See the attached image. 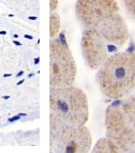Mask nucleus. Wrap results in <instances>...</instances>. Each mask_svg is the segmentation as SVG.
<instances>
[{"label": "nucleus", "instance_id": "f257e3e1", "mask_svg": "<svg viewBox=\"0 0 135 153\" xmlns=\"http://www.w3.org/2000/svg\"><path fill=\"white\" fill-rule=\"evenodd\" d=\"M75 12L86 29L95 30L109 44L123 45L129 40V29L116 0H77Z\"/></svg>", "mask_w": 135, "mask_h": 153}, {"label": "nucleus", "instance_id": "f03ea898", "mask_svg": "<svg viewBox=\"0 0 135 153\" xmlns=\"http://www.w3.org/2000/svg\"><path fill=\"white\" fill-rule=\"evenodd\" d=\"M96 82L109 99L126 98L135 89V52H120L109 56L98 69Z\"/></svg>", "mask_w": 135, "mask_h": 153}, {"label": "nucleus", "instance_id": "7ed1b4c3", "mask_svg": "<svg viewBox=\"0 0 135 153\" xmlns=\"http://www.w3.org/2000/svg\"><path fill=\"white\" fill-rule=\"evenodd\" d=\"M50 115L63 121L85 125L88 120V102L84 91L72 85L51 87Z\"/></svg>", "mask_w": 135, "mask_h": 153}, {"label": "nucleus", "instance_id": "20e7f679", "mask_svg": "<svg viewBox=\"0 0 135 153\" xmlns=\"http://www.w3.org/2000/svg\"><path fill=\"white\" fill-rule=\"evenodd\" d=\"M92 136L85 125L63 121L50 115V147L52 152H88Z\"/></svg>", "mask_w": 135, "mask_h": 153}, {"label": "nucleus", "instance_id": "39448f33", "mask_svg": "<svg viewBox=\"0 0 135 153\" xmlns=\"http://www.w3.org/2000/svg\"><path fill=\"white\" fill-rule=\"evenodd\" d=\"M77 75V66L63 33L50 43V85L63 87L72 85Z\"/></svg>", "mask_w": 135, "mask_h": 153}, {"label": "nucleus", "instance_id": "423d86ee", "mask_svg": "<svg viewBox=\"0 0 135 153\" xmlns=\"http://www.w3.org/2000/svg\"><path fill=\"white\" fill-rule=\"evenodd\" d=\"M106 133L120 151H135V130L128 122L119 102L111 104L106 111Z\"/></svg>", "mask_w": 135, "mask_h": 153}, {"label": "nucleus", "instance_id": "0eeeda50", "mask_svg": "<svg viewBox=\"0 0 135 153\" xmlns=\"http://www.w3.org/2000/svg\"><path fill=\"white\" fill-rule=\"evenodd\" d=\"M106 39L93 29H86L82 33L81 51L87 65L92 70H98L108 56Z\"/></svg>", "mask_w": 135, "mask_h": 153}, {"label": "nucleus", "instance_id": "6e6552de", "mask_svg": "<svg viewBox=\"0 0 135 153\" xmlns=\"http://www.w3.org/2000/svg\"><path fill=\"white\" fill-rule=\"evenodd\" d=\"M120 105L128 122L135 130V93L127 96Z\"/></svg>", "mask_w": 135, "mask_h": 153}, {"label": "nucleus", "instance_id": "1a4fd4ad", "mask_svg": "<svg viewBox=\"0 0 135 153\" xmlns=\"http://www.w3.org/2000/svg\"><path fill=\"white\" fill-rule=\"evenodd\" d=\"M119 148L111 140L106 137L99 140L93 149V152H119Z\"/></svg>", "mask_w": 135, "mask_h": 153}, {"label": "nucleus", "instance_id": "9d476101", "mask_svg": "<svg viewBox=\"0 0 135 153\" xmlns=\"http://www.w3.org/2000/svg\"><path fill=\"white\" fill-rule=\"evenodd\" d=\"M60 28V18L56 11H51L50 15V36L56 38Z\"/></svg>", "mask_w": 135, "mask_h": 153}, {"label": "nucleus", "instance_id": "9b49d317", "mask_svg": "<svg viewBox=\"0 0 135 153\" xmlns=\"http://www.w3.org/2000/svg\"><path fill=\"white\" fill-rule=\"evenodd\" d=\"M122 2L130 16L135 19V0H122Z\"/></svg>", "mask_w": 135, "mask_h": 153}, {"label": "nucleus", "instance_id": "f8f14e48", "mask_svg": "<svg viewBox=\"0 0 135 153\" xmlns=\"http://www.w3.org/2000/svg\"><path fill=\"white\" fill-rule=\"evenodd\" d=\"M59 6L58 0H50V10L51 11H56Z\"/></svg>", "mask_w": 135, "mask_h": 153}, {"label": "nucleus", "instance_id": "ddd939ff", "mask_svg": "<svg viewBox=\"0 0 135 153\" xmlns=\"http://www.w3.org/2000/svg\"><path fill=\"white\" fill-rule=\"evenodd\" d=\"M20 118H21V116L18 114V115H15V116H13V117H11V118H9L8 119V122H10V123H12V122H15V121H16V120H20Z\"/></svg>", "mask_w": 135, "mask_h": 153}, {"label": "nucleus", "instance_id": "4468645a", "mask_svg": "<svg viewBox=\"0 0 135 153\" xmlns=\"http://www.w3.org/2000/svg\"><path fill=\"white\" fill-rule=\"evenodd\" d=\"M24 38L29 39V40H32L33 39V37L32 36H30V35H24Z\"/></svg>", "mask_w": 135, "mask_h": 153}, {"label": "nucleus", "instance_id": "2eb2a0df", "mask_svg": "<svg viewBox=\"0 0 135 153\" xmlns=\"http://www.w3.org/2000/svg\"><path fill=\"white\" fill-rule=\"evenodd\" d=\"M39 63H40V57L35 58V59H34V65H38Z\"/></svg>", "mask_w": 135, "mask_h": 153}, {"label": "nucleus", "instance_id": "dca6fc26", "mask_svg": "<svg viewBox=\"0 0 135 153\" xmlns=\"http://www.w3.org/2000/svg\"><path fill=\"white\" fill-rule=\"evenodd\" d=\"M13 44H15V45H17V46H21V45H22V44H21L20 42L16 41V40L13 41Z\"/></svg>", "mask_w": 135, "mask_h": 153}, {"label": "nucleus", "instance_id": "f3484780", "mask_svg": "<svg viewBox=\"0 0 135 153\" xmlns=\"http://www.w3.org/2000/svg\"><path fill=\"white\" fill-rule=\"evenodd\" d=\"M23 74H24V72H23V71H20V72L16 74V77H20V76H22Z\"/></svg>", "mask_w": 135, "mask_h": 153}, {"label": "nucleus", "instance_id": "a211bd4d", "mask_svg": "<svg viewBox=\"0 0 135 153\" xmlns=\"http://www.w3.org/2000/svg\"><path fill=\"white\" fill-rule=\"evenodd\" d=\"M24 80H25V79H23V80H21V81H19V82H18L16 83V85H17V86H19V85H21V84H23V83L24 82Z\"/></svg>", "mask_w": 135, "mask_h": 153}, {"label": "nucleus", "instance_id": "6ab92c4d", "mask_svg": "<svg viewBox=\"0 0 135 153\" xmlns=\"http://www.w3.org/2000/svg\"><path fill=\"white\" fill-rule=\"evenodd\" d=\"M7 31H0V36H6Z\"/></svg>", "mask_w": 135, "mask_h": 153}, {"label": "nucleus", "instance_id": "aec40b11", "mask_svg": "<svg viewBox=\"0 0 135 153\" xmlns=\"http://www.w3.org/2000/svg\"><path fill=\"white\" fill-rule=\"evenodd\" d=\"M2 98H3L4 100H8V99L10 98V96H9V95H4Z\"/></svg>", "mask_w": 135, "mask_h": 153}, {"label": "nucleus", "instance_id": "412c9836", "mask_svg": "<svg viewBox=\"0 0 135 153\" xmlns=\"http://www.w3.org/2000/svg\"><path fill=\"white\" fill-rule=\"evenodd\" d=\"M10 76H12V74H4V77L6 78V77H10Z\"/></svg>", "mask_w": 135, "mask_h": 153}, {"label": "nucleus", "instance_id": "4be33fe9", "mask_svg": "<svg viewBox=\"0 0 135 153\" xmlns=\"http://www.w3.org/2000/svg\"><path fill=\"white\" fill-rule=\"evenodd\" d=\"M29 19H30V20H36L37 17H36V16H30Z\"/></svg>", "mask_w": 135, "mask_h": 153}, {"label": "nucleus", "instance_id": "5701e85b", "mask_svg": "<svg viewBox=\"0 0 135 153\" xmlns=\"http://www.w3.org/2000/svg\"><path fill=\"white\" fill-rule=\"evenodd\" d=\"M19 115H20L21 117H24V116H27V114H26V113H19Z\"/></svg>", "mask_w": 135, "mask_h": 153}, {"label": "nucleus", "instance_id": "b1692460", "mask_svg": "<svg viewBox=\"0 0 135 153\" xmlns=\"http://www.w3.org/2000/svg\"><path fill=\"white\" fill-rule=\"evenodd\" d=\"M13 36H14V38H15V39H17V38L19 37V36H18V35H16V34H15Z\"/></svg>", "mask_w": 135, "mask_h": 153}, {"label": "nucleus", "instance_id": "393cba45", "mask_svg": "<svg viewBox=\"0 0 135 153\" xmlns=\"http://www.w3.org/2000/svg\"><path fill=\"white\" fill-rule=\"evenodd\" d=\"M32 76H34V74H30L28 75V77H29V78L32 77Z\"/></svg>", "mask_w": 135, "mask_h": 153}]
</instances>
